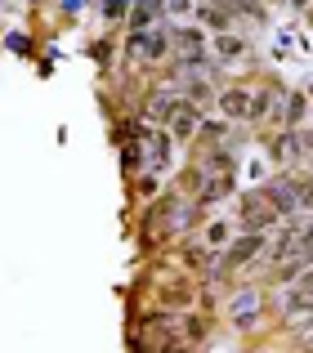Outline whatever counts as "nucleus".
<instances>
[{
    "label": "nucleus",
    "mask_w": 313,
    "mask_h": 353,
    "mask_svg": "<svg viewBox=\"0 0 313 353\" xmlns=\"http://www.w3.org/2000/svg\"><path fill=\"white\" fill-rule=\"evenodd\" d=\"M278 255L287 259V268H282L287 277H291V273H300V268H305L309 259H313V228H309V224H300V228H296V237H287V241L278 246Z\"/></svg>",
    "instance_id": "f257e3e1"
},
{
    "label": "nucleus",
    "mask_w": 313,
    "mask_h": 353,
    "mask_svg": "<svg viewBox=\"0 0 313 353\" xmlns=\"http://www.w3.org/2000/svg\"><path fill=\"white\" fill-rule=\"evenodd\" d=\"M242 219H246V228H251V233H264V228L278 219V210H273L269 197H246L242 201Z\"/></svg>",
    "instance_id": "f03ea898"
},
{
    "label": "nucleus",
    "mask_w": 313,
    "mask_h": 353,
    "mask_svg": "<svg viewBox=\"0 0 313 353\" xmlns=\"http://www.w3.org/2000/svg\"><path fill=\"white\" fill-rule=\"evenodd\" d=\"M264 197L273 201V210H278V215H291V210L300 206V192H296V183H287V179L269 183V188H264Z\"/></svg>",
    "instance_id": "7ed1b4c3"
},
{
    "label": "nucleus",
    "mask_w": 313,
    "mask_h": 353,
    "mask_svg": "<svg viewBox=\"0 0 313 353\" xmlns=\"http://www.w3.org/2000/svg\"><path fill=\"white\" fill-rule=\"evenodd\" d=\"M219 112L224 117H246L251 112V94H246V90H224V94H219Z\"/></svg>",
    "instance_id": "20e7f679"
},
{
    "label": "nucleus",
    "mask_w": 313,
    "mask_h": 353,
    "mask_svg": "<svg viewBox=\"0 0 313 353\" xmlns=\"http://www.w3.org/2000/svg\"><path fill=\"white\" fill-rule=\"evenodd\" d=\"M170 125H174V134H179V139L192 134V130H197V108L179 99V103H174V112H170Z\"/></svg>",
    "instance_id": "39448f33"
},
{
    "label": "nucleus",
    "mask_w": 313,
    "mask_h": 353,
    "mask_svg": "<svg viewBox=\"0 0 313 353\" xmlns=\"http://www.w3.org/2000/svg\"><path fill=\"white\" fill-rule=\"evenodd\" d=\"M260 246H264V241H260V233L242 237V241H237L233 250H228V264H246V259H251V255H260Z\"/></svg>",
    "instance_id": "423d86ee"
},
{
    "label": "nucleus",
    "mask_w": 313,
    "mask_h": 353,
    "mask_svg": "<svg viewBox=\"0 0 313 353\" xmlns=\"http://www.w3.org/2000/svg\"><path fill=\"white\" fill-rule=\"evenodd\" d=\"M201 18H206L210 27H228V5L224 0H210V5L201 9Z\"/></svg>",
    "instance_id": "0eeeda50"
},
{
    "label": "nucleus",
    "mask_w": 313,
    "mask_h": 353,
    "mask_svg": "<svg viewBox=\"0 0 313 353\" xmlns=\"http://www.w3.org/2000/svg\"><path fill=\"white\" fill-rule=\"evenodd\" d=\"M174 103H179L174 94H156V99H152V108H148V112H152V121H165V117L174 112Z\"/></svg>",
    "instance_id": "6e6552de"
},
{
    "label": "nucleus",
    "mask_w": 313,
    "mask_h": 353,
    "mask_svg": "<svg viewBox=\"0 0 313 353\" xmlns=\"http://www.w3.org/2000/svg\"><path fill=\"white\" fill-rule=\"evenodd\" d=\"M139 45H143V54H148V59H156V54L165 50V36L161 32H148V41H139Z\"/></svg>",
    "instance_id": "1a4fd4ad"
},
{
    "label": "nucleus",
    "mask_w": 313,
    "mask_h": 353,
    "mask_svg": "<svg viewBox=\"0 0 313 353\" xmlns=\"http://www.w3.org/2000/svg\"><path fill=\"white\" fill-rule=\"evenodd\" d=\"M300 117H305V94H291V99H287V121L296 125Z\"/></svg>",
    "instance_id": "9d476101"
},
{
    "label": "nucleus",
    "mask_w": 313,
    "mask_h": 353,
    "mask_svg": "<svg viewBox=\"0 0 313 353\" xmlns=\"http://www.w3.org/2000/svg\"><path fill=\"white\" fill-rule=\"evenodd\" d=\"M165 148H170V143H165V134H156L152 139V165H165V157H170Z\"/></svg>",
    "instance_id": "9b49d317"
},
{
    "label": "nucleus",
    "mask_w": 313,
    "mask_h": 353,
    "mask_svg": "<svg viewBox=\"0 0 313 353\" xmlns=\"http://www.w3.org/2000/svg\"><path fill=\"white\" fill-rule=\"evenodd\" d=\"M219 54H224V59H237V54H242V41H233V36H224V41H219Z\"/></svg>",
    "instance_id": "f8f14e48"
},
{
    "label": "nucleus",
    "mask_w": 313,
    "mask_h": 353,
    "mask_svg": "<svg viewBox=\"0 0 313 353\" xmlns=\"http://www.w3.org/2000/svg\"><path fill=\"white\" fill-rule=\"evenodd\" d=\"M300 148H305V143H300V139L291 134V139H282V143H278V157H296Z\"/></svg>",
    "instance_id": "ddd939ff"
},
{
    "label": "nucleus",
    "mask_w": 313,
    "mask_h": 353,
    "mask_svg": "<svg viewBox=\"0 0 313 353\" xmlns=\"http://www.w3.org/2000/svg\"><path fill=\"white\" fill-rule=\"evenodd\" d=\"M156 5H161V0H139V14H134V18H139V23H148V18H156Z\"/></svg>",
    "instance_id": "4468645a"
},
{
    "label": "nucleus",
    "mask_w": 313,
    "mask_h": 353,
    "mask_svg": "<svg viewBox=\"0 0 313 353\" xmlns=\"http://www.w3.org/2000/svg\"><path fill=\"white\" fill-rule=\"evenodd\" d=\"M251 309H255V300H251V295H246V300H237V322H246V318H251Z\"/></svg>",
    "instance_id": "2eb2a0df"
},
{
    "label": "nucleus",
    "mask_w": 313,
    "mask_h": 353,
    "mask_svg": "<svg viewBox=\"0 0 313 353\" xmlns=\"http://www.w3.org/2000/svg\"><path fill=\"white\" fill-rule=\"evenodd\" d=\"M260 112H269V94H255L251 99V117H260Z\"/></svg>",
    "instance_id": "dca6fc26"
},
{
    "label": "nucleus",
    "mask_w": 313,
    "mask_h": 353,
    "mask_svg": "<svg viewBox=\"0 0 313 353\" xmlns=\"http://www.w3.org/2000/svg\"><path fill=\"white\" fill-rule=\"evenodd\" d=\"M300 206H313V183H300Z\"/></svg>",
    "instance_id": "f3484780"
},
{
    "label": "nucleus",
    "mask_w": 313,
    "mask_h": 353,
    "mask_svg": "<svg viewBox=\"0 0 313 353\" xmlns=\"http://www.w3.org/2000/svg\"><path fill=\"white\" fill-rule=\"evenodd\" d=\"M300 143H305V148H313V130H305V134H300Z\"/></svg>",
    "instance_id": "a211bd4d"
},
{
    "label": "nucleus",
    "mask_w": 313,
    "mask_h": 353,
    "mask_svg": "<svg viewBox=\"0 0 313 353\" xmlns=\"http://www.w3.org/2000/svg\"><path fill=\"white\" fill-rule=\"evenodd\" d=\"M305 286H309V291H313V273H309V277H305Z\"/></svg>",
    "instance_id": "6ab92c4d"
}]
</instances>
